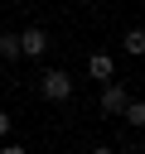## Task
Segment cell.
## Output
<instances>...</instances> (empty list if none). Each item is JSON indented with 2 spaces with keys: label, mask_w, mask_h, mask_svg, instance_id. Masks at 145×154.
I'll use <instances>...</instances> for the list:
<instances>
[{
  "label": "cell",
  "mask_w": 145,
  "mask_h": 154,
  "mask_svg": "<svg viewBox=\"0 0 145 154\" xmlns=\"http://www.w3.org/2000/svg\"><path fill=\"white\" fill-rule=\"evenodd\" d=\"M39 96H44V101H68V96H72V72L44 67V72H39Z\"/></svg>",
  "instance_id": "obj_1"
},
{
  "label": "cell",
  "mask_w": 145,
  "mask_h": 154,
  "mask_svg": "<svg viewBox=\"0 0 145 154\" xmlns=\"http://www.w3.org/2000/svg\"><path fill=\"white\" fill-rule=\"evenodd\" d=\"M126 101H130V87L116 77V82H106V87H102V96H97V111H102V116H121V111H126Z\"/></svg>",
  "instance_id": "obj_2"
},
{
  "label": "cell",
  "mask_w": 145,
  "mask_h": 154,
  "mask_svg": "<svg viewBox=\"0 0 145 154\" xmlns=\"http://www.w3.org/2000/svg\"><path fill=\"white\" fill-rule=\"evenodd\" d=\"M19 53H24V58H44V53H48V34H44L39 24L19 29Z\"/></svg>",
  "instance_id": "obj_3"
},
{
  "label": "cell",
  "mask_w": 145,
  "mask_h": 154,
  "mask_svg": "<svg viewBox=\"0 0 145 154\" xmlns=\"http://www.w3.org/2000/svg\"><path fill=\"white\" fill-rule=\"evenodd\" d=\"M87 77H92V82H102V87H106V82H116V58L97 48V53L87 58Z\"/></svg>",
  "instance_id": "obj_4"
},
{
  "label": "cell",
  "mask_w": 145,
  "mask_h": 154,
  "mask_svg": "<svg viewBox=\"0 0 145 154\" xmlns=\"http://www.w3.org/2000/svg\"><path fill=\"white\" fill-rule=\"evenodd\" d=\"M121 53H130V58H145V29H140V24L121 34Z\"/></svg>",
  "instance_id": "obj_5"
},
{
  "label": "cell",
  "mask_w": 145,
  "mask_h": 154,
  "mask_svg": "<svg viewBox=\"0 0 145 154\" xmlns=\"http://www.w3.org/2000/svg\"><path fill=\"white\" fill-rule=\"evenodd\" d=\"M121 120H126L130 130H140V135H145V101H140V96H130V101H126V111H121Z\"/></svg>",
  "instance_id": "obj_6"
},
{
  "label": "cell",
  "mask_w": 145,
  "mask_h": 154,
  "mask_svg": "<svg viewBox=\"0 0 145 154\" xmlns=\"http://www.w3.org/2000/svg\"><path fill=\"white\" fill-rule=\"evenodd\" d=\"M0 58H5V63H19V58H24V53H19V34H14V29H0Z\"/></svg>",
  "instance_id": "obj_7"
},
{
  "label": "cell",
  "mask_w": 145,
  "mask_h": 154,
  "mask_svg": "<svg viewBox=\"0 0 145 154\" xmlns=\"http://www.w3.org/2000/svg\"><path fill=\"white\" fill-rule=\"evenodd\" d=\"M10 135V111H0V140Z\"/></svg>",
  "instance_id": "obj_8"
},
{
  "label": "cell",
  "mask_w": 145,
  "mask_h": 154,
  "mask_svg": "<svg viewBox=\"0 0 145 154\" xmlns=\"http://www.w3.org/2000/svg\"><path fill=\"white\" fill-rule=\"evenodd\" d=\"M0 154H29L24 144H0Z\"/></svg>",
  "instance_id": "obj_9"
},
{
  "label": "cell",
  "mask_w": 145,
  "mask_h": 154,
  "mask_svg": "<svg viewBox=\"0 0 145 154\" xmlns=\"http://www.w3.org/2000/svg\"><path fill=\"white\" fill-rule=\"evenodd\" d=\"M92 154H116V149H111V144H97V149H92Z\"/></svg>",
  "instance_id": "obj_10"
},
{
  "label": "cell",
  "mask_w": 145,
  "mask_h": 154,
  "mask_svg": "<svg viewBox=\"0 0 145 154\" xmlns=\"http://www.w3.org/2000/svg\"><path fill=\"white\" fill-rule=\"evenodd\" d=\"M140 154H145V140H140Z\"/></svg>",
  "instance_id": "obj_11"
}]
</instances>
